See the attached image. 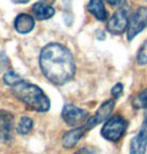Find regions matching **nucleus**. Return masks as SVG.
<instances>
[{"instance_id":"nucleus-20","label":"nucleus","mask_w":147,"mask_h":154,"mask_svg":"<svg viewBox=\"0 0 147 154\" xmlns=\"http://www.w3.org/2000/svg\"><path fill=\"white\" fill-rule=\"evenodd\" d=\"M107 3H109L110 5H112V6H115V5H117V4H120V3L123 1V0H106Z\"/></svg>"},{"instance_id":"nucleus-21","label":"nucleus","mask_w":147,"mask_h":154,"mask_svg":"<svg viewBox=\"0 0 147 154\" xmlns=\"http://www.w3.org/2000/svg\"><path fill=\"white\" fill-rule=\"evenodd\" d=\"M13 1L15 3H22V4H24V3H28L30 0H13Z\"/></svg>"},{"instance_id":"nucleus-3","label":"nucleus","mask_w":147,"mask_h":154,"mask_svg":"<svg viewBox=\"0 0 147 154\" xmlns=\"http://www.w3.org/2000/svg\"><path fill=\"white\" fill-rule=\"evenodd\" d=\"M126 121L122 116L115 115L109 118L101 129V135L105 139L116 142L123 136L126 130Z\"/></svg>"},{"instance_id":"nucleus-18","label":"nucleus","mask_w":147,"mask_h":154,"mask_svg":"<svg viewBox=\"0 0 147 154\" xmlns=\"http://www.w3.org/2000/svg\"><path fill=\"white\" fill-rule=\"evenodd\" d=\"M122 92H123V85H122L121 83H117V84H116L114 87L111 89V94L115 98L120 97V95L122 94Z\"/></svg>"},{"instance_id":"nucleus-11","label":"nucleus","mask_w":147,"mask_h":154,"mask_svg":"<svg viewBox=\"0 0 147 154\" xmlns=\"http://www.w3.org/2000/svg\"><path fill=\"white\" fill-rule=\"evenodd\" d=\"M85 132H86V129L84 128V126L77 127L66 132L62 137L63 146L65 148H72V147H74L78 143V141L82 138Z\"/></svg>"},{"instance_id":"nucleus-15","label":"nucleus","mask_w":147,"mask_h":154,"mask_svg":"<svg viewBox=\"0 0 147 154\" xmlns=\"http://www.w3.org/2000/svg\"><path fill=\"white\" fill-rule=\"evenodd\" d=\"M3 80H4V82L6 83L7 85H10V86H14V85H16L17 83H19L22 81V78L16 74L15 72L13 71H8V72H6L4 76H3Z\"/></svg>"},{"instance_id":"nucleus-13","label":"nucleus","mask_w":147,"mask_h":154,"mask_svg":"<svg viewBox=\"0 0 147 154\" xmlns=\"http://www.w3.org/2000/svg\"><path fill=\"white\" fill-rule=\"evenodd\" d=\"M88 10L96 19L103 21L106 19V10L102 0H90L87 6Z\"/></svg>"},{"instance_id":"nucleus-14","label":"nucleus","mask_w":147,"mask_h":154,"mask_svg":"<svg viewBox=\"0 0 147 154\" xmlns=\"http://www.w3.org/2000/svg\"><path fill=\"white\" fill-rule=\"evenodd\" d=\"M33 128V121L27 116H22L19 120L17 126V132L21 135L28 134Z\"/></svg>"},{"instance_id":"nucleus-1","label":"nucleus","mask_w":147,"mask_h":154,"mask_svg":"<svg viewBox=\"0 0 147 154\" xmlns=\"http://www.w3.org/2000/svg\"><path fill=\"white\" fill-rule=\"evenodd\" d=\"M39 65L44 76L55 85H63L75 74L71 52L59 43H50L41 50Z\"/></svg>"},{"instance_id":"nucleus-8","label":"nucleus","mask_w":147,"mask_h":154,"mask_svg":"<svg viewBox=\"0 0 147 154\" xmlns=\"http://www.w3.org/2000/svg\"><path fill=\"white\" fill-rule=\"evenodd\" d=\"M147 148V112L138 134L131 140L130 154H145Z\"/></svg>"},{"instance_id":"nucleus-12","label":"nucleus","mask_w":147,"mask_h":154,"mask_svg":"<svg viewBox=\"0 0 147 154\" xmlns=\"http://www.w3.org/2000/svg\"><path fill=\"white\" fill-rule=\"evenodd\" d=\"M33 14L38 20H46L54 15V9L44 2H37L32 7Z\"/></svg>"},{"instance_id":"nucleus-4","label":"nucleus","mask_w":147,"mask_h":154,"mask_svg":"<svg viewBox=\"0 0 147 154\" xmlns=\"http://www.w3.org/2000/svg\"><path fill=\"white\" fill-rule=\"evenodd\" d=\"M147 26V8L139 7L128 19L127 25V38L132 40L135 36L144 30Z\"/></svg>"},{"instance_id":"nucleus-16","label":"nucleus","mask_w":147,"mask_h":154,"mask_svg":"<svg viewBox=\"0 0 147 154\" xmlns=\"http://www.w3.org/2000/svg\"><path fill=\"white\" fill-rule=\"evenodd\" d=\"M133 105L136 108H145L147 109V88L142 91L133 101Z\"/></svg>"},{"instance_id":"nucleus-2","label":"nucleus","mask_w":147,"mask_h":154,"mask_svg":"<svg viewBox=\"0 0 147 154\" xmlns=\"http://www.w3.org/2000/svg\"><path fill=\"white\" fill-rule=\"evenodd\" d=\"M12 93L17 99L32 110L46 112L50 109V100L37 85L22 80L16 85L12 86Z\"/></svg>"},{"instance_id":"nucleus-17","label":"nucleus","mask_w":147,"mask_h":154,"mask_svg":"<svg viewBox=\"0 0 147 154\" xmlns=\"http://www.w3.org/2000/svg\"><path fill=\"white\" fill-rule=\"evenodd\" d=\"M137 61L141 65L147 63V40L143 43L139 49L138 54H137Z\"/></svg>"},{"instance_id":"nucleus-19","label":"nucleus","mask_w":147,"mask_h":154,"mask_svg":"<svg viewBox=\"0 0 147 154\" xmlns=\"http://www.w3.org/2000/svg\"><path fill=\"white\" fill-rule=\"evenodd\" d=\"M75 154H95V153L88 148H80L79 150H77V152Z\"/></svg>"},{"instance_id":"nucleus-6","label":"nucleus","mask_w":147,"mask_h":154,"mask_svg":"<svg viewBox=\"0 0 147 154\" xmlns=\"http://www.w3.org/2000/svg\"><path fill=\"white\" fill-rule=\"evenodd\" d=\"M61 116L64 122L69 126H77L83 124L85 121H87L88 112L85 110L78 108L71 104H67L63 107V110L61 112Z\"/></svg>"},{"instance_id":"nucleus-7","label":"nucleus","mask_w":147,"mask_h":154,"mask_svg":"<svg viewBox=\"0 0 147 154\" xmlns=\"http://www.w3.org/2000/svg\"><path fill=\"white\" fill-rule=\"evenodd\" d=\"M115 102L114 100L110 99V100H106L105 102H103L101 104V106L99 107V109L97 110V112L95 113V115L93 117H90V118L87 119V121L85 122L84 124V128L87 130L93 128L94 126H96L99 123L105 121L107 118H109L110 114L113 111V108H114Z\"/></svg>"},{"instance_id":"nucleus-10","label":"nucleus","mask_w":147,"mask_h":154,"mask_svg":"<svg viewBox=\"0 0 147 154\" xmlns=\"http://www.w3.org/2000/svg\"><path fill=\"white\" fill-rule=\"evenodd\" d=\"M35 26V21L32 16L28 14L21 13L16 17L14 22V27L21 34H26L32 31V29Z\"/></svg>"},{"instance_id":"nucleus-5","label":"nucleus","mask_w":147,"mask_h":154,"mask_svg":"<svg viewBox=\"0 0 147 154\" xmlns=\"http://www.w3.org/2000/svg\"><path fill=\"white\" fill-rule=\"evenodd\" d=\"M128 25V9L126 6H121L116 10L107 23V28L112 34H122Z\"/></svg>"},{"instance_id":"nucleus-9","label":"nucleus","mask_w":147,"mask_h":154,"mask_svg":"<svg viewBox=\"0 0 147 154\" xmlns=\"http://www.w3.org/2000/svg\"><path fill=\"white\" fill-rule=\"evenodd\" d=\"M13 116L10 112L0 110V142H6L11 138Z\"/></svg>"}]
</instances>
